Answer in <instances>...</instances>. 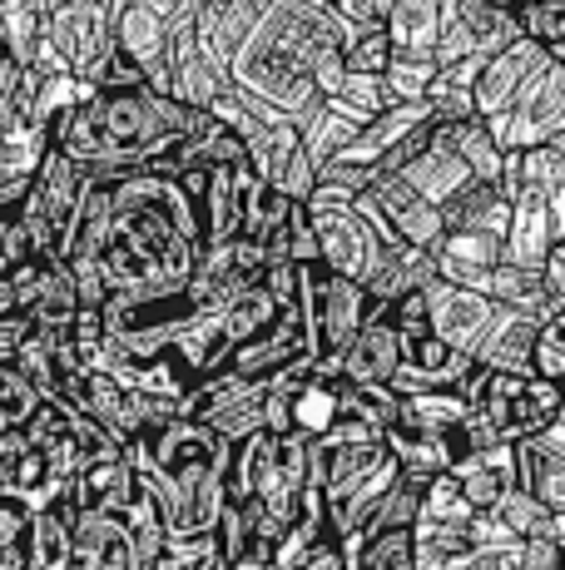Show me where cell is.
I'll return each mask as SVG.
<instances>
[{"instance_id":"cell-6","label":"cell","mask_w":565,"mask_h":570,"mask_svg":"<svg viewBox=\"0 0 565 570\" xmlns=\"http://www.w3.org/2000/svg\"><path fill=\"white\" fill-rule=\"evenodd\" d=\"M40 40L56 50L60 70L90 80L95 65L115 50V0H50Z\"/></svg>"},{"instance_id":"cell-39","label":"cell","mask_w":565,"mask_h":570,"mask_svg":"<svg viewBox=\"0 0 565 570\" xmlns=\"http://www.w3.org/2000/svg\"><path fill=\"white\" fill-rule=\"evenodd\" d=\"M432 135H437V119H422V125H417V129H407V135H402V139H397V145H393V149H387V155H383V159H377V164H373V174H402V169H407V164H412V159H417V155H422V149H427V145H432Z\"/></svg>"},{"instance_id":"cell-13","label":"cell","mask_w":565,"mask_h":570,"mask_svg":"<svg viewBox=\"0 0 565 570\" xmlns=\"http://www.w3.org/2000/svg\"><path fill=\"white\" fill-rule=\"evenodd\" d=\"M70 570H135L125 517L115 511H80L70 525Z\"/></svg>"},{"instance_id":"cell-2","label":"cell","mask_w":565,"mask_h":570,"mask_svg":"<svg viewBox=\"0 0 565 570\" xmlns=\"http://www.w3.org/2000/svg\"><path fill=\"white\" fill-rule=\"evenodd\" d=\"M199 119V105H184L179 95L155 90V85L95 90L50 119V145L65 149L95 184H115L119 174L169 155Z\"/></svg>"},{"instance_id":"cell-40","label":"cell","mask_w":565,"mask_h":570,"mask_svg":"<svg viewBox=\"0 0 565 570\" xmlns=\"http://www.w3.org/2000/svg\"><path fill=\"white\" fill-rule=\"evenodd\" d=\"M282 238H288V258L298 263H323V248H318V228H313V218H308V208L303 204H293V214H288V228H282Z\"/></svg>"},{"instance_id":"cell-19","label":"cell","mask_w":565,"mask_h":570,"mask_svg":"<svg viewBox=\"0 0 565 570\" xmlns=\"http://www.w3.org/2000/svg\"><path fill=\"white\" fill-rule=\"evenodd\" d=\"M442 218L447 228H476V234H496L506 238L511 224V194L492 179H472L466 189H456L447 204H442Z\"/></svg>"},{"instance_id":"cell-26","label":"cell","mask_w":565,"mask_h":570,"mask_svg":"<svg viewBox=\"0 0 565 570\" xmlns=\"http://www.w3.org/2000/svg\"><path fill=\"white\" fill-rule=\"evenodd\" d=\"M125 531H129V546H135V570H155L159 551H165V541H169V521H165V511H159V497L145 487V476H139V491L125 511Z\"/></svg>"},{"instance_id":"cell-8","label":"cell","mask_w":565,"mask_h":570,"mask_svg":"<svg viewBox=\"0 0 565 570\" xmlns=\"http://www.w3.org/2000/svg\"><path fill=\"white\" fill-rule=\"evenodd\" d=\"M383 228L387 238H402V244H417V248H437L442 234H447V218H442V204H432L427 194H417L402 174H373L363 194L353 199Z\"/></svg>"},{"instance_id":"cell-9","label":"cell","mask_w":565,"mask_h":570,"mask_svg":"<svg viewBox=\"0 0 565 570\" xmlns=\"http://www.w3.org/2000/svg\"><path fill=\"white\" fill-rule=\"evenodd\" d=\"M422 293H427L432 333H437L452 353L476 357V347H482L486 327H492V317H496V298H492V293L466 288V283H452V278H432Z\"/></svg>"},{"instance_id":"cell-36","label":"cell","mask_w":565,"mask_h":570,"mask_svg":"<svg viewBox=\"0 0 565 570\" xmlns=\"http://www.w3.org/2000/svg\"><path fill=\"white\" fill-rule=\"evenodd\" d=\"M328 100L338 105L343 115H353L357 125H367V119H373L383 105H393V100H387V85H383V75H357V70H347L343 90H338V95H328Z\"/></svg>"},{"instance_id":"cell-24","label":"cell","mask_w":565,"mask_h":570,"mask_svg":"<svg viewBox=\"0 0 565 570\" xmlns=\"http://www.w3.org/2000/svg\"><path fill=\"white\" fill-rule=\"evenodd\" d=\"M387 446H393L397 466L412 471V476H437V471H447L456 456V442L452 436H437V432H417V426H402L393 422L387 426Z\"/></svg>"},{"instance_id":"cell-29","label":"cell","mask_w":565,"mask_h":570,"mask_svg":"<svg viewBox=\"0 0 565 570\" xmlns=\"http://www.w3.org/2000/svg\"><path fill=\"white\" fill-rule=\"evenodd\" d=\"M387 60H393V36H387L383 16L373 20H353L347 26V40H343V65L357 75H383Z\"/></svg>"},{"instance_id":"cell-3","label":"cell","mask_w":565,"mask_h":570,"mask_svg":"<svg viewBox=\"0 0 565 570\" xmlns=\"http://www.w3.org/2000/svg\"><path fill=\"white\" fill-rule=\"evenodd\" d=\"M472 412L492 426L502 442L541 432L565 402V382L541 377V372H506V367H482L476 363L462 382Z\"/></svg>"},{"instance_id":"cell-20","label":"cell","mask_w":565,"mask_h":570,"mask_svg":"<svg viewBox=\"0 0 565 570\" xmlns=\"http://www.w3.org/2000/svg\"><path fill=\"white\" fill-rule=\"evenodd\" d=\"M402 179H407L417 194H427L432 204H447L456 189H466V184L476 179V174L466 169V159L456 155V149L447 145V139H442V135H432V145L422 149V155L412 159L407 169H402Z\"/></svg>"},{"instance_id":"cell-28","label":"cell","mask_w":565,"mask_h":570,"mask_svg":"<svg viewBox=\"0 0 565 570\" xmlns=\"http://www.w3.org/2000/svg\"><path fill=\"white\" fill-rule=\"evenodd\" d=\"M353 570H417V531H412V525L367 531L363 546H357Z\"/></svg>"},{"instance_id":"cell-32","label":"cell","mask_w":565,"mask_h":570,"mask_svg":"<svg viewBox=\"0 0 565 570\" xmlns=\"http://www.w3.org/2000/svg\"><path fill=\"white\" fill-rule=\"evenodd\" d=\"M30 570H70V525L56 507H36L30 521Z\"/></svg>"},{"instance_id":"cell-30","label":"cell","mask_w":565,"mask_h":570,"mask_svg":"<svg viewBox=\"0 0 565 570\" xmlns=\"http://www.w3.org/2000/svg\"><path fill=\"white\" fill-rule=\"evenodd\" d=\"M30 521L36 507L16 491H0V570H30Z\"/></svg>"},{"instance_id":"cell-4","label":"cell","mask_w":565,"mask_h":570,"mask_svg":"<svg viewBox=\"0 0 565 570\" xmlns=\"http://www.w3.org/2000/svg\"><path fill=\"white\" fill-rule=\"evenodd\" d=\"M298 313L308 327V343L318 363H338V353L353 343V333L367 317V293L357 278L333 273L328 263H303L298 268Z\"/></svg>"},{"instance_id":"cell-35","label":"cell","mask_w":565,"mask_h":570,"mask_svg":"<svg viewBox=\"0 0 565 570\" xmlns=\"http://www.w3.org/2000/svg\"><path fill=\"white\" fill-rule=\"evenodd\" d=\"M422 487H427V476H412V471H402L393 487H387L383 507H377V517H373V525H367V531H383V525H417Z\"/></svg>"},{"instance_id":"cell-22","label":"cell","mask_w":565,"mask_h":570,"mask_svg":"<svg viewBox=\"0 0 565 570\" xmlns=\"http://www.w3.org/2000/svg\"><path fill=\"white\" fill-rule=\"evenodd\" d=\"M486 293H492V298L502 303V308L526 313V317H536V323H546V317L556 313L546 278H541V268H531V263H511V258H502V263L492 268V278H486Z\"/></svg>"},{"instance_id":"cell-16","label":"cell","mask_w":565,"mask_h":570,"mask_svg":"<svg viewBox=\"0 0 565 570\" xmlns=\"http://www.w3.org/2000/svg\"><path fill=\"white\" fill-rule=\"evenodd\" d=\"M432 254H437V273H442V278L486 293V278H492V268L502 263V238H496V234H476V228H447V234H442V244L432 248Z\"/></svg>"},{"instance_id":"cell-17","label":"cell","mask_w":565,"mask_h":570,"mask_svg":"<svg viewBox=\"0 0 565 570\" xmlns=\"http://www.w3.org/2000/svg\"><path fill=\"white\" fill-rule=\"evenodd\" d=\"M536 343H541V323L526 313H511L496 303V317L486 327L476 363L482 367H506V372H536Z\"/></svg>"},{"instance_id":"cell-34","label":"cell","mask_w":565,"mask_h":570,"mask_svg":"<svg viewBox=\"0 0 565 570\" xmlns=\"http://www.w3.org/2000/svg\"><path fill=\"white\" fill-rule=\"evenodd\" d=\"M496 517H502L516 535H551V525H556V511L546 507L541 497H531L526 487H506L502 501H496Z\"/></svg>"},{"instance_id":"cell-37","label":"cell","mask_w":565,"mask_h":570,"mask_svg":"<svg viewBox=\"0 0 565 570\" xmlns=\"http://www.w3.org/2000/svg\"><path fill=\"white\" fill-rule=\"evenodd\" d=\"M65 273H70V283H75V298H80V308H105V298H110V278H105L100 254L65 258Z\"/></svg>"},{"instance_id":"cell-10","label":"cell","mask_w":565,"mask_h":570,"mask_svg":"<svg viewBox=\"0 0 565 570\" xmlns=\"http://www.w3.org/2000/svg\"><path fill=\"white\" fill-rule=\"evenodd\" d=\"M115 46L145 65L155 90H169V0H115Z\"/></svg>"},{"instance_id":"cell-41","label":"cell","mask_w":565,"mask_h":570,"mask_svg":"<svg viewBox=\"0 0 565 570\" xmlns=\"http://www.w3.org/2000/svg\"><path fill=\"white\" fill-rule=\"evenodd\" d=\"M541 333H546V337H551V343H556V347H561V353H565V308H561V313H551V317H546V323H541Z\"/></svg>"},{"instance_id":"cell-43","label":"cell","mask_w":565,"mask_h":570,"mask_svg":"<svg viewBox=\"0 0 565 570\" xmlns=\"http://www.w3.org/2000/svg\"><path fill=\"white\" fill-rule=\"evenodd\" d=\"M551 60H561V65H565V46H561V50H551Z\"/></svg>"},{"instance_id":"cell-44","label":"cell","mask_w":565,"mask_h":570,"mask_svg":"<svg viewBox=\"0 0 565 570\" xmlns=\"http://www.w3.org/2000/svg\"><path fill=\"white\" fill-rule=\"evenodd\" d=\"M0 432H6V416H0Z\"/></svg>"},{"instance_id":"cell-15","label":"cell","mask_w":565,"mask_h":570,"mask_svg":"<svg viewBox=\"0 0 565 570\" xmlns=\"http://www.w3.org/2000/svg\"><path fill=\"white\" fill-rule=\"evenodd\" d=\"M556 244V208L541 194H511V224H506V238H502V258L511 263H531L541 268L546 248Z\"/></svg>"},{"instance_id":"cell-27","label":"cell","mask_w":565,"mask_h":570,"mask_svg":"<svg viewBox=\"0 0 565 570\" xmlns=\"http://www.w3.org/2000/svg\"><path fill=\"white\" fill-rule=\"evenodd\" d=\"M328 446V442H323ZM393 452L387 446V436H363V442H338L328 446V476H323V497H338L343 487H353L357 476H367L383 456Z\"/></svg>"},{"instance_id":"cell-21","label":"cell","mask_w":565,"mask_h":570,"mask_svg":"<svg viewBox=\"0 0 565 570\" xmlns=\"http://www.w3.org/2000/svg\"><path fill=\"white\" fill-rule=\"evenodd\" d=\"M437 135L466 159V169H472L476 179L502 184L506 149H502V139H496V129H492V119L486 115H466V119H452V125H437Z\"/></svg>"},{"instance_id":"cell-38","label":"cell","mask_w":565,"mask_h":570,"mask_svg":"<svg viewBox=\"0 0 565 570\" xmlns=\"http://www.w3.org/2000/svg\"><path fill=\"white\" fill-rule=\"evenodd\" d=\"M90 80H95V90H139V85H149L145 80V65H139L135 55H125L119 46L105 55L100 65H95Z\"/></svg>"},{"instance_id":"cell-5","label":"cell","mask_w":565,"mask_h":570,"mask_svg":"<svg viewBox=\"0 0 565 570\" xmlns=\"http://www.w3.org/2000/svg\"><path fill=\"white\" fill-rule=\"evenodd\" d=\"M313 228H318V248H323V263H328L333 273H347V278H363L367 268H373V258L383 254V244H393V238L383 234V228L373 224V218L363 214V208L353 204V194H338V189H313L308 199Z\"/></svg>"},{"instance_id":"cell-14","label":"cell","mask_w":565,"mask_h":570,"mask_svg":"<svg viewBox=\"0 0 565 570\" xmlns=\"http://www.w3.org/2000/svg\"><path fill=\"white\" fill-rule=\"evenodd\" d=\"M139 491V471L129 462L125 452L119 456H95V462H80L70 481V497L80 511H115V517H125L129 501H135Z\"/></svg>"},{"instance_id":"cell-31","label":"cell","mask_w":565,"mask_h":570,"mask_svg":"<svg viewBox=\"0 0 565 570\" xmlns=\"http://www.w3.org/2000/svg\"><path fill=\"white\" fill-rule=\"evenodd\" d=\"M442 60L437 55H417V50H393L383 70V85H387V100H427L432 80H437Z\"/></svg>"},{"instance_id":"cell-18","label":"cell","mask_w":565,"mask_h":570,"mask_svg":"<svg viewBox=\"0 0 565 570\" xmlns=\"http://www.w3.org/2000/svg\"><path fill=\"white\" fill-rule=\"evenodd\" d=\"M258 10L264 0H199V50L214 65H228L248 30L258 26Z\"/></svg>"},{"instance_id":"cell-33","label":"cell","mask_w":565,"mask_h":570,"mask_svg":"<svg viewBox=\"0 0 565 570\" xmlns=\"http://www.w3.org/2000/svg\"><path fill=\"white\" fill-rule=\"evenodd\" d=\"M417 521H432V525H466V521H472V501L462 497V487H456L452 471H437V476H427V487H422Z\"/></svg>"},{"instance_id":"cell-7","label":"cell","mask_w":565,"mask_h":570,"mask_svg":"<svg viewBox=\"0 0 565 570\" xmlns=\"http://www.w3.org/2000/svg\"><path fill=\"white\" fill-rule=\"evenodd\" d=\"M492 129L502 139V149H531V145H551L565 129V65L546 60L521 95L511 100L502 115H492Z\"/></svg>"},{"instance_id":"cell-42","label":"cell","mask_w":565,"mask_h":570,"mask_svg":"<svg viewBox=\"0 0 565 570\" xmlns=\"http://www.w3.org/2000/svg\"><path fill=\"white\" fill-rule=\"evenodd\" d=\"M551 145H556V149H561V159H565V129H561V135H556V139H551Z\"/></svg>"},{"instance_id":"cell-23","label":"cell","mask_w":565,"mask_h":570,"mask_svg":"<svg viewBox=\"0 0 565 570\" xmlns=\"http://www.w3.org/2000/svg\"><path fill=\"white\" fill-rule=\"evenodd\" d=\"M383 26H387V36H393V50L437 55V36H442V0H387Z\"/></svg>"},{"instance_id":"cell-11","label":"cell","mask_w":565,"mask_h":570,"mask_svg":"<svg viewBox=\"0 0 565 570\" xmlns=\"http://www.w3.org/2000/svg\"><path fill=\"white\" fill-rule=\"evenodd\" d=\"M546 60H551L546 46L531 40V36H516V40H506L502 50H492L486 55V65H482V75H476V85H472L476 115H486V119L502 115V109L521 95V85H526Z\"/></svg>"},{"instance_id":"cell-1","label":"cell","mask_w":565,"mask_h":570,"mask_svg":"<svg viewBox=\"0 0 565 570\" xmlns=\"http://www.w3.org/2000/svg\"><path fill=\"white\" fill-rule=\"evenodd\" d=\"M347 26L353 16L333 0H264L258 26L228 60V75L238 90L268 100L293 125H308L318 105L347 80Z\"/></svg>"},{"instance_id":"cell-12","label":"cell","mask_w":565,"mask_h":570,"mask_svg":"<svg viewBox=\"0 0 565 570\" xmlns=\"http://www.w3.org/2000/svg\"><path fill=\"white\" fill-rule=\"evenodd\" d=\"M402 367V333L387 313H367L353 343L338 353V377L343 382H393Z\"/></svg>"},{"instance_id":"cell-25","label":"cell","mask_w":565,"mask_h":570,"mask_svg":"<svg viewBox=\"0 0 565 570\" xmlns=\"http://www.w3.org/2000/svg\"><path fill=\"white\" fill-rule=\"evenodd\" d=\"M110 218H115V208H110V189L90 179V189H85L80 208H75L70 228H65L60 258H90V254H100L105 238H110Z\"/></svg>"}]
</instances>
